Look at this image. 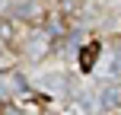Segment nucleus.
I'll return each mask as SVG.
<instances>
[{
  "label": "nucleus",
  "mask_w": 121,
  "mask_h": 115,
  "mask_svg": "<svg viewBox=\"0 0 121 115\" xmlns=\"http://www.w3.org/2000/svg\"><path fill=\"white\" fill-rule=\"evenodd\" d=\"M29 93V83L19 70H0V102L3 106H13V99Z\"/></svg>",
  "instance_id": "1"
},
{
  "label": "nucleus",
  "mask_w": 121,
  "mask_h": 115,
  "mask_svg": "<svg viewBox=\"0 0 121 115\" xmlns=\"http://www.w3.org/2000/svg\"><path fill=\"white\" fill-rule=\"evenodd\" d=\"M26 58H32V61H42V58H48V51H51V38H48V32L45 29H35V32H29V38H26Z\"/></svg>",
  "instance_id": "2"
},
{
  "label": "nucleus",
  "mask_w": 121,
  "mask_h": 115,
  "mask_svg": "<svg viewBox=\"0 0 121 115\" xmlns=\"http://www.w3.org/2000/svg\"><path fill=\"white\" fill-rule=\"evenodd\" d=\"M10 16L13 19H26V23H35V19L42 16V0H13Z\"/></svg>",
  "instance_id": "3"
},
{
  "label": "nucleus",
  "mask_w": 121,
  "mask_h": 115,
  "mask_svg": "<svg viewBox=\"0 0 121 115\" xmlns=\"http://www.w3.org/2000/svg\"><path fill=\"white\" fill-rule=\"evenodd\" d=\"M99 51H102V45H99V42H89V45H83V48L77 51V58H80V70H83V74H89L92 67H96Z\"/></svg>",
  "instance_id": "4"
},
{
  "label": "nucleus",
  "mask_w": 121,
  "mask_h": 115,
  "mask_svg": "<svg viewBox=\"0 0 121 115\" xmlns=\"http://www.w3.org/2000/svg\"><path fill=\"white\" fill-rule=\"evenodd\" d=\"M118 106H121V86L108 83L102 90V96H99V109H102V112H115Z\"/></svg>",
  "instance_id": "5"
},
{
  "label": "nucleus",
  "mask_w": 121,
  "mask_h": 115,
  "mask_svg": "<svg viewBox=\"0 0 121 115\" xmlns=\"http://www.w3.org/2000/svg\"><path fill=\"white\" fill-rule=\"evenodd\" d=\"M45 32H48V38L54 42V38H64L67 35V23H64V13H51L48 23H45Z\"/></svg>",
  "instance_id": "6"
},
{
  "label": "nucleus",
  "mask_w": 121,
  "mask_h": 115,
  "mask_svg": "<svg viewBox=\"0 0 121 115\" xmlns=\"http://www.w3.org/2000/svg\"><path fill=\"white\" fill-rule=\"evenodd\" d=\"M6 38H13V23L10 19H0V42H6Z\"/></svg>",
  "instance_id": "7"
},
{
  "label": "nucleus",
  "mask_w": 121,
  "mask_h": 115,
  "mask_svg": "<svg viewBox=\"0 0 121 115\" xmlns=\"http://www.w3.org/2000/svg\"><path fill=\"white\" fill-rule=\"evenodd\" d=\"M112 74H115V77H121V42L115 45V61H112Z\"/></svg>",
  "instance_id": "8"
},
{
  "label": "nucleus",
  "mask_w": 121,
  "mask_h": 115,
  "mask_svg": "<svg viewBox=\"0 0 121 115\" xmlns=\"http://www.w3.org/2000/svg\"><path fill=\"white\" fill-rule=\"evenodd\" d=\"M0 115H22V109H16V106H3Z\"/></svg>",
  "instance_id": "9"
}]
</instances>
